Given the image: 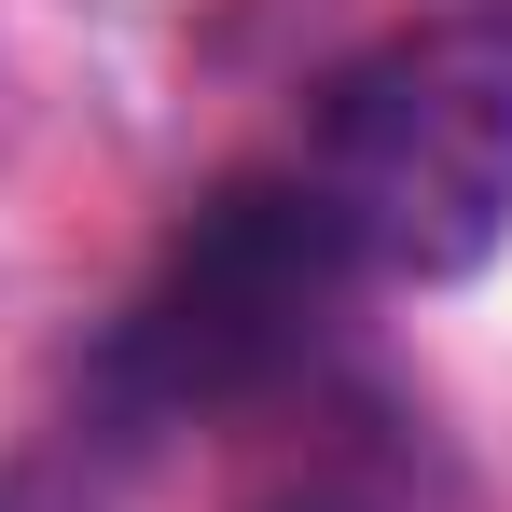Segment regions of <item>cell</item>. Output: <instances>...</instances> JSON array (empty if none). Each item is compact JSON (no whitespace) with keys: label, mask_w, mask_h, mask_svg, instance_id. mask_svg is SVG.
I'll list each match as a JSON object with an SVG mask.
<instances>
[{"label":"cell","mask_w":512,"mask_h":512,"mask_svg":"<svg viewBox=\"0 0 512 512\" xmlns=\"http://www.w3.org/2000/svg\"><path fill=\"white\" fill-rule=\"evenodd\" d=\"M305 208L388 291H457L512 236V0L416 14L305 111Z\"/></svg>","instance_id":"1"},{"label":"cell","mask_w":512,"mask_h":512,"mask_svg":"<svg viewBox=\"0 0 512 512\" xmlns=\"http://www.w3.org/2000/svg\"><path fill=\"white\" fill-rule=\"evenodd\" d=\"M360 291V263L333 250V222L305 208V180H222L180 250L153 263V291L111 333V388L139 416H222L305 374V346L333 333V305Z\"/></svg>","instance_id":"2"}]
</instances>
